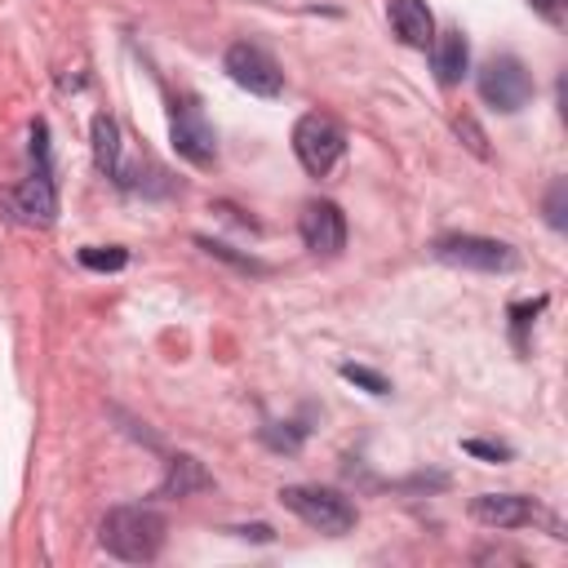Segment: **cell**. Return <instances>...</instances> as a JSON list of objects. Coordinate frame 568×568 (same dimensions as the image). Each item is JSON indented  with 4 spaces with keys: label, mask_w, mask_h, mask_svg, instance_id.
<instances>
[{
    "label": "cell",
    "mask_w": 568,
    "mask_h": 568,
    "mask_svg": "<svg viewBox=\"0 0 568 568\" xmlns=\"http://www.w3.org/2000/svg\"><path fill=\"white\" fill-rule=\"evenodd\" d=\"M164 528L169 524L155 506H111L98 524V541L124 564H151L164 550Z\"/></svg>",
    "instance_id": "cell-1"
},
{
    "label": "cell",
    "mask_w": 568,
    "mask_h": 568,
    "mask_svg": "<svg viewBox=\"0 0 568 568\" xmlns=\"http://www.w3.org/2000/svg\"><path fill=\"white\" fill-rule=\"evenodd\" d=\"M280 501H284V510H293L306 528L328 532V537L351 532L355 519H359L355 506H351V497H342L337 488H320V484H284V488H280Z\"/></svg>",
    "instance_id": "cell-2"
},
{
    "label": "cell",
    "mask_w": 568,
    "mask_h": 568,
    "mask_svg": "<svg viewBox=\"0 0 568 568\" xmlns=\"http://www.w3.org/2000/svg\"><path fill=\"white\" fill-rule=\"evenodd\" d=\"M293 155L311 178H328L346 155V129L324 111H306L293 124Z\"/></svg>",
    "instance_id": "cell-3"
},
{
    "label": "cell",
    "mask_w": 568,
    "mask_h": 568,
    "mask_svg": "<svg viewBox=\"0 0 568 568\" xmlns=\"http://www.w3.org/2000/svg\"><path fill=\"white\" fill-rule=\"evenodd\" d=\"M430 253L457 271H479V275H506L519 266V253L501 240H488V235H466V231H453V235H439L430 244Z\"/></svg>",
    "instance_id": "cell-4"
},
{
    "label": "cell",
    "mask_w": 568,
    "mask_h": 568,
    "mask_svg": "<svg viewBox=\"0 0 568 568\" xmlns=\"http://www.w3.org/2000/svg\"><path fill=\"white\" fill-rule=\"evenodd\" d=\"M475 84H479V98H484L493 111H501V115H515V111H524V106L532 102V71H528L515 53L488 58V62L479 67Z\"/></svg>",
    "instance_id": "cell-5"
},
{
    "label": "cell",
    "mask_w": 568,
    "mask_h": 568,
    "mask_svg": "<svg viewBox=\"0 0 568 568\" xmlns=\"http://www.w3.org/2000/svg\"><path fill=\"white\" fill-rule=\"evenodd\" d=\"M222 67H226V75H231L240 89H248L253 98H280V93H284V71H280V62H275L262 44L235 40V44L226 49Z\"/></svg>",
    "instance_id": "cell-6"
},
{
    "label": "cell",
    "mask_w": 568,
    "mask_h": 568,
    "mask_svg": "<svg viewBox=\"0 0 568 568\" xmlns=\"http://www.w3.org/2000/svg\"><path fill=\"white\" fill-rule=\"evenodd\" d=\"M169 142L173 151L195 164V169H213L217 164V138H213V124L204 120V111L195 102H173L169 111Z\"/></svg>",
    "instance_id": "cell-7"
},
{
    "label": "cell",
    "mask_w": 568,
    "mask_h": 568,
    "mask_svg": "<svg viewBox=\"0 0 568 568\" xmlns=\"http://www.w3.org/2000/svg\"><path fill=\"white\" fill-rule=\"evenodd\" d=\"M9 217L27 222V226H53L58 217V182H53V164H31V173L4 195Z\"/></svg>",
    "instance_id": "cell-8"
},
{
    "label": "cell",
    "mask_w": 568,
    "mask_h": 568,
    "mask_svg": "<svg viewBox=\"0 0 568 568\" xmlns=\"http://www.w3.org/2000/svg\"><path fill=\"white\" fill-rule=\"evenodd\" d=\"M297 235L315 257H337L346 248V213L333 200H306L297 213Z\"/></svg>",
    "instance_id": "cell-9"
},
{
    "label": "cell",
    "mask_w": 568,
    "mask_h": 568,
    "mask_svg": "<svg viewBox=\"0 0 568 568\" xmlns=\"http://www.w3.org/2000/svg\"><path fill=\"white\" fill-rule=\"evenodd\" d=\"M470 515L484 524V528H528L537 519H550L532 497L524 493H479L470 501ZM555 524V519H550Z\"/></svg>",
    "instance_id": "cell-10"
},
{
    "label": "cell",
    "mask_w": 568,
    "mask_h": 568,
    "mask_svg": "<svg viewBox=\"0 0 568 568\" xmlns=\"http://www.w3.org/2000/svg\"><path fill=\"white\" fill-rule=\"evenodd\" d=\"M209 488H213V475L204 470V462L191 457V453H173V457L164 462V479L155 484L151 497H160V501H182V497H195V493H209Z\"/></svg>",
    "instance_id": "cell-11"
},
{
    "label": "cell",
    "mask_w": 568,
    "mask_h": 568,
    "mask_svg": "<svg viewBox=\"0 0 568 568\" xmlns=\"http://www.w3.org/2000/svg\"><path fill=\"white\" fill-rule=\"evenodd\" d=\"M89 142H93V164H98V173L102 178H111V182H129V173H124V142H120V124H115V115L111 111H98L93 115V124H89Z\"/></svg>",
    "instance_id": "cell-12"
},
{
    "label": "cell",
    "mask_w": 568,
    "mask_h": 568,
    "mask_svg": "<svg viewBox=\"0 0 568 568\" xmlns=\"http://www.w3.org/2000/svg\"><path fill=\"white\" fill-rule=\"evenodd\" d=\"M386 13H390L395 36H399L408 49H430V40H435V18H430L426 0H390Z\"/></svg>",
    "instance_id": "cell-13"
},
{
    "label": "cell",
    "mask_w": 568,
    "mask_h": 568,
    "mask_svg": "<svg viewBox=\"0 0 568 568\" xmlns=\"http://www.w3.org/2000/svg\"><path fill=\"white\" fill-rule=\"evenodd\" d=\"M430 49H435V80H439L444 89L462 84L466 67H470V44H466V36H462V31H444V36L430 40Z\"/></svg>",
    "instance_id": "cell-14"
},
{
    "label": "cell",
    "mask_w": 568,
    "mask_h": 568,
    "mask_svg": "<svg viewBox=\"0 0 568 568\" xmlns=\"http://www.w3.org/2000/svg\"><path fill=\"white\" fill-rule=\"evenodd\" d=\"M546 311V293H537V297H528V302H510V342H515V351L524 355L528 351V328H532V320Z\"/></svg>",
    "instance_id": "cell-15"
},
{
    "label": "cell",
    "mask_w": 568,
    "mask_h": 568,
    "mask_svg": "<svg viewBox=\"0 0 568 568\" xmlns=\"http://www.w3.org/2000/svg\"><path fill=\"white\" fill-rule=\"evenodd\" d=\"M75 257L84 271H124L129 266V248H120V244H84Z\"/></svg>",
    "instance_id": "cell-16"
},
{
    "label": "cell",
    "mask_w": 568,
    "mask_h": 568,
    "mask_svg": "<svg viewBox=\"0 0 568 568\" xmlns=\"http://www.w3.org/2000/svg\"><path fill=\"white\" fill-rule=\"evenodd\" d=\"M306 430L311 426H302V422H266L262 426V444L275 448V453H297L302 439H306Z\"/></svg>",
    "instance_id": "cell-17"
},
{
    "label": "cell",
    "mask_w": 568,
    "mask_h": 568,
    "mask_svg": "<svg viewBox=\"0 0 568 568\" xmlns=\"http://www.w3.org/2000/svg\"><path fill=\"white\" fill-rule=\"evenodd\" d=\"M337 373H342V377H346L351 386L368 390V395H386V390H390V382H386V377H382L377 368H364V364H342Z\"/></svg>",
    "instance_id": "cell-18"
},
{
    "label": "cell",
    "mask_w": 568,
    "mask_h": 568,
    "mask_svg": "<svg viewBox=\"0 0 568 568\" xmlns=\"http://www.w3.org/2000/svg\"><path fill=\"white\" fill-rule=\"evenodd\" d=\"M546 222H550L555 231L568 226V182H564V178H555L550 191H546Z\"/></svg>",
    "instance_id": "cell-19"
},
{
    "label": "cell",
    "mask_w": 568,
    "mask_h": 568,
    "mask_svg": "<svg viewBox=\"0 0 568 568\" xmlns=\"http://www.w3.org/2000/svg\"><path fill=\"white\" fill-rule=\"evenodd\" d=\"M462 453L466 457H479V462H510L515 457V448L510 444H497V439H462Z\"/></svg>",
    "instance_id": "cell-20"
},
{
    "label": "cell",
    "mask_w": 568,
    "mask_h": 568,
    "mask_svg": "<svg viewBox=\"0 0 568 568\" xmlns=\"http://www.w3.org/2000/svg\"><path fill=\"white\" fill-rule=\"evenodd\" d=\"M453 129H457V138H462L479 160H488V138H484V129H479L470 115H457V120H453Z\"/></svg>",
    "instance_id": "cell-21"
},
{
    "label": "cell",
    "mask_w": 568,
    "mask_h": 568,
    "mask_svg": "<svg viewBox=\"0 0 568 568\" xmlns=\"http://www.w3.org/2000/svg\"><path fill=\"white\" fill-rule=\"evenodd\" d=\"M200 248H204V253H213V257H226V262H231V266H240V271H253V275H262V271H266L262 262L240 257V253H231V248H226V244H217V240H204V235H200Z\"/></svg>",
    "instance_id": "cell-22"
},
{
    "label": "cell",
    "mask_w": 568,
    "mask_h": 568,
    "mask_svg": "<svg viewBox=\"0 0 568 568\" xmlns=\"http://www.w3.org/2000/svg\"><path fill=\"white\" fill-rule=\"evenodd\" d=\"M546 22H564V9H568V0H528Z\"/></svg>",
    "instance_id": "cell-23"
},
{
    "label": "cell",
    "mask_w": 568,
    "mask_h": 568,
    "mask_svg": "<svg viewBox=\"0 0 568 568\" xmlns=\"http://www.w3.org/2000/svg\"><path fill=\"white\" fill-rule=\"evenodd\" d=\"M231 532L253 537V541H271V537H275V532H271V524H244V528H231Z\"/></svg>",
    "instance_id": "cell-24"
}]
</instances>
